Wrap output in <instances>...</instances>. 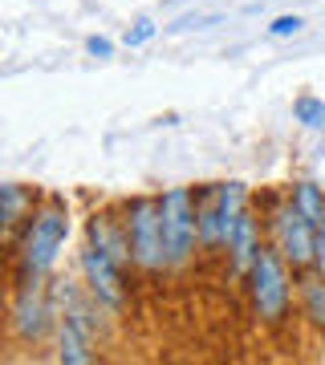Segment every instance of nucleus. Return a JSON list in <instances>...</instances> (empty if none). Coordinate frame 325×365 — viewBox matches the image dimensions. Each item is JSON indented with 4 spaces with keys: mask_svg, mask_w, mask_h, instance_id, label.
<instances>
[{
    "mask_svg": "<svg viewBox=\"0 0 325 365\" xmlns=\"http://www.w3.org/2000/svg\"><path fill=\"white\" fill-rule=\"evenodd\" d=\"M86 53H90V57H114V41L110 37H86Z\"/></svg>",
    "mask_w": 325,
    "mask_h": 365,
    "instance_id": "obj_18",
    "label": "nucleus"
},
{
    "mask_svg": "<svg viewBox=\"0 0 325 365\" xmlns=\"http://www.w3.org/2000/svg\"><path fill=\"white\" fill-rule=\"evenodd\" d=\"M81 280H86V288L102 300L110 313L126 309V268L114 264L106 252H98L94 244L81 248Z\"/></svg>",
    "mask_w": 325,
    "mask_h": 365,
    "instance_id": "obj_7",
    "label": "nucleus"
},
{
    "mask_svg": "<svg viewBox=\"0 0 325 365\" xmlns=\"http://www.w3.org/2000/svg\"><path fill=\"white\" fill-rule=\"evenodd\" d=\"M260 220L248 211L244 220L236 223V232H232V240H228V272H232V280H240L244 284V276H248V268H252V260H256V252H260Z\"/></svg>",
    "mask_w": 325,
    "mask_h": 365,
    "instance_id": "obj_9",
    "label": "nucleus"
},
{
    "mask_svg": "<svg viewBox=\"0 0 325 365\" xmlns=\"http://www.w3.org/2000/svg\"><path fill=\"white\" fill-rule=\"evenodd\" d=\"M301 29H305V21H301L297 13H281L273 25H269V37H276V41L281 37H297Z\"/></svg>",
    "mask_w": 325,
    "mask_h": 365,
    "instance_id": "obj_17",
    "label": "nucleus"
},
{
    "mask_svg": "<svg viewBox=\"0 0 325 365\" xmlns=\"http://www.w3.org/2000/svg\"><path fill=\"white\" fill-rule=\"evenodd\" d=\"M269 232H273V244L281 248V256L289 260V268H293V272H301V268H309V264H313L317 223L305 220V215L289 203V195L281 199L273 211H269Z\"/></svg>",
    "mask_w": 325,
    "mask_h": 365,
    "instance_id": "obj_6",
    "label": "nucleus"
},
{
    "mask_svg": "<svg viewBox=\"0 0 325 365\" xmlns=\"http://www.w3.org/2000/svg\"><path fill=\"white\" fill-rule=\"evenodd\" d=\"M155 33H159L155 21H151V16H139V21H134L126 33H122V45H126V49H139V45H146V41L155 37Z\"/></svg>",
    "mask_w": 325,
    "mask_h": 365,
    "instance_id": "obj_16",
    "label": "nucleus"
},
{
    "mask_svg": "<svg viewBox=\"0 0 325 365\" xmlns=\"http://www.w3.org/2000/svg\"><path fill=\"white\" fill-rule=\"evenodd\" d=\"M86 244H94L98 252H106L114 264L122 268H134V252H130V232L126 220H118L110 211H94L86 220Z\"/></svg>",
    "mask_w": 325,
    "mask_h": 365,
    "instance_id": "obj_8",
    "label": "nucleus"
},
{
    "mask_svg": "<svg viewBox=\"0 0 325 365\" xmlns=\"http://www.w3.org/2000/svg\"><path fill=\"white\" fill-rule=\"evenodd\" d=\"M122 220L130 232L134 268L146 276H159L171 268L167 256V232H163V195H134L122 203Z\"/></svg>",
    "mask_w": 325,
    "mask_h": 365,
    "instance_id": "obj_3",
    "label": "nucleus"
},
{
    "mask_svg": "<svg viewBox=\"0 0 325 365\" xmlns=\"http://www.w3.org/2000/svg\"><path fill=\"white\" fill-rule=\"evenodd\" d=\"M65 235H69V203L61 195H45L37 203V211L25 220V227L16 232V240L9 244V252H13V288L49 280L53 264L65 248Z\"/></svg>",
    "mask_w": 325,
    "mask_h": 365,
    "instance_id": "obj_1",
    "label": "nucleus"
},
{
    "mask_svg": "<svg viewBox=\"0 0 325 365\" xmlns=\"http://www.w3.org/2000/svg\"><path fill=\"white\" fill-rule=\"evenodd\" d=\"M289 203H293L305 220H313V223L325 220V187H317L313 179L293 182V187H289Z\"/></svg>",
    "mask_w": 325,
    "mask_h": 365,
    "instance_id": "obj_14",
    "label": "nucleus"
},
{
    "mask_svg": "<svg viewBox=\"0 0 325 365\" xmlns=\"http://www.w3.org/2000/svg\"><path fill=\"white\" fill-rule=\"evenodd\" d=\"M244 288H248V304L252 313L264 321V325H281L289 317V304H293V292H297V272L289 268V260L281 256L273 240L260 244L256 260L244 276Z\"/></svg>",
    "mask_w": 325,
    "mask_h": 365,
    "instance_id": "obj_2",
    "label": "nucleus"
},
{
    "mask_svg": "<svg viewBox=\"0 0 325 365\" xmlns=\"http://www.w3.org/2000/svg\"><path fill=\"white\" fill-rule=\"evenodd\" d=\"M195 220H199V248H204V252H224L216 182H208V187H199V191H195Z\"/></svg>",
    "mask_w": 325,
    "mask_h": 365,
    "instance_id": "obj_13",
    "label": "nucleus"
},
{
    "mask_svg": "<svg viewBox=\"0 0 325 365\" xmlns=\"http://www.w3.org/2000/svg\"><path fill=\"white\" fill-rule=\"evenodd\" d=\"M293 122H301L305 130H325V98L301 93L297 102H293Z\"/></svg>",
    "mask_w": 325,
    "mask_h": 365,
    "instance_id": "obj_15",
    "label": "nucleus"
},
{
    "mask_svg": "<svg viewBox=\"0 0 325 365\" xmlns=\"http://www.w3.org/2000/svg\"><path fill=\"white\" fill-rule=\"evenodd\" d=\"M9 329H13V337L25 341V345H41L45 337H53V329H57V309H53V297H49V280L13 288Z\"/></svg>",
    "mask_w": 325,
    "mask_h": 365,
    "instance_id": "obj_4",
    "label": "nucleus"
},
{
    "mask_svg": "<svg viewBox=\"0 0 325 365\" xmlns=\"http://www.w3.org/2000/svg\"><path fill=\"white\" fill-rule=\"evenodd\" d=\"M0 199H4V211H0V223H4V235H9V244L16 240V232L25 227V220L37 211V191H29L21 182H4L0 187Z\"/></svg>",
    "mask_w": 325,
    "mask_h": 365,
    "instance_id": "obj_12",
    "label": "nucleus"
},
{
    "mask_svg": "<svg viewBox=\"0 0 325 365\" xmlns=\"http://www.w3.org/2000/svg\"><path fill=\"white\" fill-rule=\"evenodd\" d=\"M313 268L325 272V220L317 223V244H313Z\"/></svg>",
    "mask_w": 325,
    "mask_h": 365,
    "instance_id": "obj_20",
    "label": "nucleus"
},
{
    "mask_svg": "<svg viewBox=\"0 0 325 365\" xmlns=\"http://www.w3.org/2000/svg\"><path fill=\"white\" fill-rule=\"evenodd\" d=\"M94 341H98V337H94L90 329H81L78 321H69V317H57V329H53L57 361H65V365H90V361H98Z\"/></svg>",
    "mask_w": 325,
    "mask_h": 365,
    "instance_id": "obj_10",
    "label": "nucleus"
},
{
    "mask_svg": "<svg viewBox=\"0 0 325 365\" xmlns=\"http://www.w3.org/2000/svg\"><path fill=\"white\" fill-rule=\"evenodd\" d=\"M297 304H301V317L317 333H325V272L321 268L309 264V268L297 272Z\"/></svg>",
    "mask_w": 325,
    "mask_h": 365,
    "instance_id": "obj_11",
    "label": "nucleus"
},
{
    "mask_svg": "<svg viewBox=\"0 0 325 365\" xmlns=\"http://www.w3.org/2000/svg\"><path fill=\"white\" fill-rule=\"evenodd\" d=\"M163 232H167L171 268H183L195 256V248H199V220H195V191L191 187H171V191H163Z\"/></svg>",
    "mask_w": 325,
    "mask_h": 365,
    "instance_id": "obj_5",
    "label": "nucleus"
},
{
    "mask_svg": "<svg viewBox=\"0 0 325 365\" xmlns=\"http://www.w3.org/2000/svg\"><path fill=\"white\" fill-rule=\"evenodd\" d=\"M216 16H183V21H175V25L167 29V33H187V29H208Z\"/></svg>",
    "mask_w": 325,
    "mask_h": 365,
    "instance_id": "obj_19",
    "label": "nucleus"
}]
</instances>
